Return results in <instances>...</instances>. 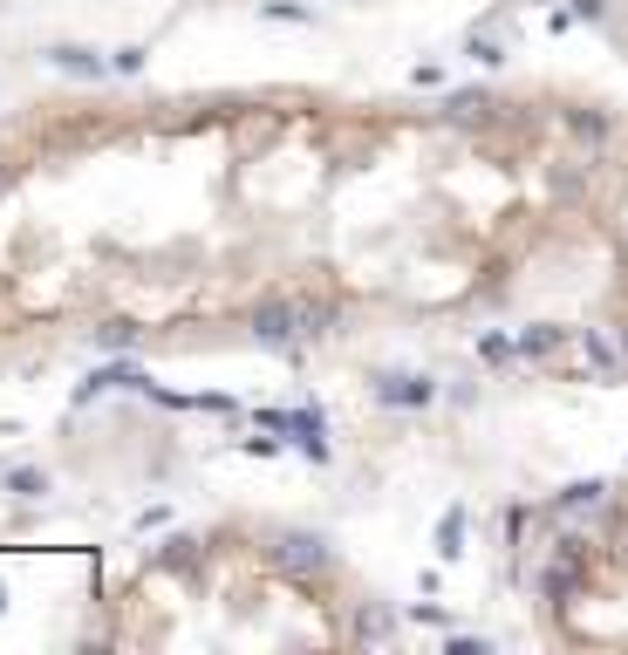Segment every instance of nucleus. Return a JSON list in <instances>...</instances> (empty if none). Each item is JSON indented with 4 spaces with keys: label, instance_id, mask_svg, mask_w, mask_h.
Masks as SVG:
<instances>
[{
    "label": "nucleus",
    "instance_id": "4",
    "mask_svg": "<svg viewBox=\"0 0 628 655\" xmlns=\"http://www.w3.org/2000/svg\"><path fill=\"white\" fill-rule=\"evenodd\" d=\"M103 389H144V396H151V376H137L130 362H110V369H96V376H89V383L76 389V403H89V396H103Z\"/></svg>",
    "mask_w": 628,
    "mask_h": 655
},
{
    "label": "nucleus",
    "instance_id": "16",
    "mask_svg": "<svg viewBox=\"0 0 628 655\" xmlns=\"http://www.w3.org/2000/svg\"><path fill=\"white\" fill-rule=\"evenodd\" d=\"M478 355H485V362H512L519 342H506V335H478Z\"/></svg>",
    "mask_w": 628,
    "mask_h": 655
},
{
    "label": "nucleus",
    "instance_id": "12",
    "mask_svg": "<svg viewBox=\"0 0 628 655\" xmlns=\"http://www.w3.org/2000/svg\"><path fill=\"white\" fill-rule=\"evenodd\" d=\"M390 635H396V615H390V608H376V601H369V608L355 615V642H390Z\"/></svg>",
    "mask_w": 628,
    "mask_h": 655
},
{
    "label": "nucleus",
    "instance_id": "8",
    "mask_svg": "<svg viewBox=\"0 0 628 655\" xmlns=\"http://www.w3.org/2000/svg\"><path fill=\"white\" fill-rule=\"evenodd\" d=\"M294 451L301 458H328V424H321V410H294Z\"/></svg>",
    "mask_w": 628,
    "mask_h": 655
},
{
    "label": "nucleus",
    "instance_id": "11",
    "mask_svg": "<svg viewBox=\"0 0 628 655\" xmlns=\"http://www.w3.org/2000/svg\"><path fill=\"white\" fill-rule=\"evenodd\" d=\"M471 116H478V123L492 116V96H485V89H458V96L444 103V123H471Z\"/></svg>",
    "mask_w": 628,
    "mask_h": 655
},
{
    "label": "nucleus",
    "instance_id": "14",
    "mask_svg": "<svg viewBox=\"0 0 628 655\" xmlns=\"http://www.w3.org/2000/svg\"><path fill=\"white\" fill-rule=\"evenodd\" d=\"M7 492H14V499H41V492H48V471H35V464H14V471H7Z\"/></svg>",
    "mask_w": 628,
    "mask_h": 655
},
{
    "label": "nucleus",
    "instance_id": "2",
    "mask_svg": "<svg viewBox=\"0 0 628 655\" xmlns=\"http://www.w3.org/2000/svg\"><path fill=\"white\" fill-rule=\"evenodd\" d=\"M246 328H253V342H267V348H294V342H301V321H294V301H287V294L253 301Z\"/></svg>",
    "mask_w": 628,
    "mask_h": 655
},
{
    "label": "nucleus",
    "instance_id": "7",
    "mask_svg": "<svg viewBox=\"0 0 628 655\" xmlns=\"http://www.w3.org/2000/svg\"><path fill=\"white\" fill-rule=\"evenodd\" d=\"M294 321H301V342H308V335H335L342 308H335V301H314V294H301V301H294Z\"/></svg>",
    "mask_w": 628,
    "mask_h": 655
},
{
    "label": "nucleus",
    "instance_id": "17",
    "mask_svg": "<svg viewBox=\"0 0 628 655\" xmlns=\"http://www.w3.org/2000/svg\"><path fill=\"white\" fill-rule=\"evenodd\" d=\"M267 14H274V21H314L301 0H267Z\"/></svg>",
    "mask_w": 628,
    "mask_h": 655
},
{
    "label": "nucleus",
    "instance_id": "5",
    "mask_svg": "<svg viewBox=\"0 0 628 655\" xmlns=\"http://www.w3.org/2000/svg\"><path fill=\"white\" fill-rule=\"evenodd\" d=\"M567 348V328H553V321H533V328H519V355L526 362H553Z\"/></svg>",
    "mask_w": 628,
    "mask_h": 655
},
{
    "label": "nucleus",
    "instance_id": "15",
    "mask_svg": "<svg viewBox=\"0 0 628 655\" xmlns=\"http://www.w3.org/2000/svg\"><path fill=\"white\" fill-rule=\"evenodd\" d=\"M601 505V485H567L560 492V512H594Z\"/></svg>",
    "mask_w": 628,
    "mask_h": 655
},
{
    "label": "nucleus",
    "instance_id": "1",
    "mask_svg": "<svg viewBox=\"0 0 628 655\" xmlns=\"http://www.w3.org/2000/svg\"><path fill=\"white\" fill-rule=\"evenodd\" d=\"M369 396H376L383 410H431L437 383L431 376H410V369H383V376H369Z\"/></svg>",
    "mask_w": 628,
    "mask_h": 655
},
{
    "label": "nucleus",
    "instance_id": "6",
    "mask_svg": "<svg viewBox=\"0 0 628 655\" xmlns=\"http://www.w3.org/2000/svg\"><path fill=\"white\" fill-rule=\"evenodd\" d=\"M89 342H96V348H110V355H123V348H137V342H144V328H137L130 314H110V321H96V328H89Z\"/></svg>",
    "mask_w": 628,
    "mask_h": 655
},
{
    "label": "nucleus",
    "instance_id": "20",
    "mask_svg": "<svg viewBox=\"0 0 628 655\" xmlns=\"http://www.w3.org/2000/svg\"><path fill=\"white\" fill-rule=\"evenodd\" d=\"M0 185H7V164H0Z\"/></svg>",
    "mask_w": 628,
    "mask_h": 655
},
{
    "label": "nucleus",
    "instance_id": "19",
    "mask_svg": "<svg viewBox=\"0 0 628 655\" xmlns=\"http://www.w3.org/2000/svg\"><path fill=\"white\" fill-rule=\"evenodd\" d=\"M157 560H164V567H185V560H192V540H171L164 553H157Z\"/></svg>",
    "mask_w": 628,
    "mask_h": 655
},
{
    "label": "nucleus",
    "instance_id": "10",
    "mask_svg": "<svg viewBox=\"0 0 628 655\" xmlns=\"http://www.w3.org/2000/svg\"><path fill=\"white\" fill-rule=\"evenodd\" d=\"M567 130H574V137H581V144H588V151H601V144H608V130H615V123H608V116H601V110H567Z\"/></svg>",
    "mask_w": 628,
    "mask_h": 655
},
{
    "label": "nucleus",
    "instance_id": "18",
    "mask_svg": "<svg viewBox=\"0 0 628 655\" xmlns=\"http://www.w3.org/2000/svg\"><path fill=\"white\" fill-rule=\"evenodd\" d=\"M110 69H123V76H137V69H144V48H117V62H110Z\"/></svg>",
    "mask_w": 628,
    "mask_h": 655
},
{
    "label": "nucleus",
    "instance_id": "3",
    "mask_svg": "<svg viewBox=\"0 0 628 655\" xmlns=\"http://www.w3.org/2000/svg\"><path fill=\"white\" fill-rule=\"evenodd\" d=\"M274 567H280V574H294V580H308V574H328L335 553H328L321 533H287V540L274 546Z\"/></svg>",
    "mask_w": 628,
    "mask_h": 655
},
{
    "label": "nucleus",
    "instance_id": "9",
    "mask_svg": "<svg viewBox=\"0 0 628 655\" xmlns=\"http://www.w3.org/2000/svg\"><path fill=\"white\" fill-rule=\"evenodd\" d=\"M48 62H55L62 76H103V69H110L103 55H89V48H69V41H62V48H48Z\"/></svg>",
    "mask_w": 628,
    "mask_h": 655
},
{
    "label": "nucleus",
    "instance_id": "13",
    "mask_svg": "<svg viewBox=\"0 0 628 655\" xmlns=\"http://www.w3.org/2000/svg\"><path fill=\"white\" fill-rule=\"evenodd\" d=\"M437 553H444V560H458V553H465V512H458V505L437 519Z\"/></svg>",
    "mask_w": 628,
    "mask_h": 655
}]
</instances>
